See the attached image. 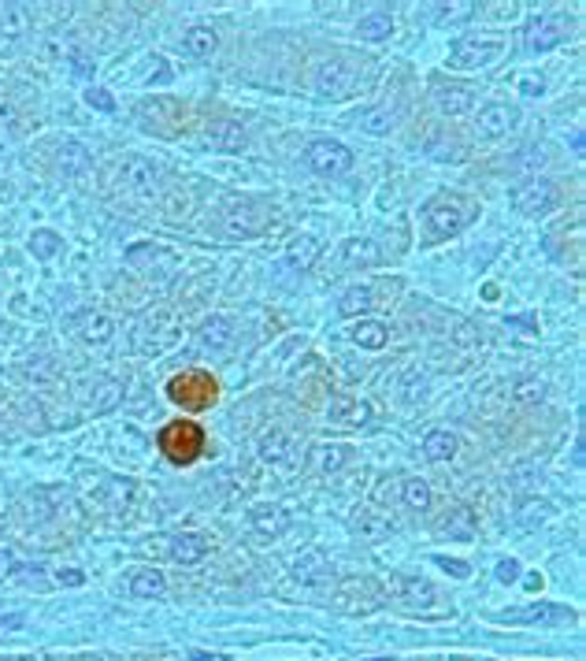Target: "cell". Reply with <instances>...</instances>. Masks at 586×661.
Instances as JSON below:
<instances>
[{
	"instance_id": "cell-1",
	"label": "cell",
	"mask_w": 586,
	"mask_h": 661,
	"mask_svg": "<svg viewBox=\"0 0 586 661\" xmlns=\"http://www.w3.org/2000/svg\"><path fill=\"white\" fill-rule=\"evenodd\" d=\"M479 216V201L460 197V194H438L423 204V223H427V242H442V238L460 234Z\"/></svg>"
},
{
	"instance_id": "cell-2",
	"label": "cell",
	"mask_w": 586,
	"mask_h": 661,
	"mask_svg": "<svg viewBox=\"0 0 586 661\" xmlns=\"http://www.w3.org/2000/svg\"><path fill=\"white\" fill-rule=\"evenodd\" d=\"M160 454L178 465V468H190L201 454H204V428L194 424V420H171V424L160 431Z\"/></svg>"
},
{
	"instance_id": "cell-3",
	"label": "cell",
	"mask_w": 586,
	"mask_h": 661,
	"mask_svg": "<svg viewBox=\"0 0 586 661\" xmlns=\"http://www.w3.org/2000/svg\"><path fill=\"white\" fill-rule=\"evenodd\" d=\"M167 398L190 412H201V409H212L215 398H220V383H215L208 372H182L167 383Z\"/></svg>"
},
{
	"instance_id": "cell-4",
	"label": "cell",
	"mask_w": 586,
	"mask_h": 661,
	"mask_svg": "<svg viewBox=\"0 0 586 661\" xmlns=\"http://www.w3.org/2000/svg\"><path fill=\"white\" fill-rule=\"evenodd\" d=\"M312 82H316V94L323 101H346L360 89V68L349 64V59H342V56H334V59H323V64L316 68Z\"/></svg>"
},
{
	"instance_id": "cell-5",
	"label": "cell",
	"mask_w": 586,
	"mask_h": 661,
	"mask_svg": "<svg viewBox=\"0 0 586 661\" xmlns=\"http://www.w3.org/2000/svg\"><path fill=\"white\" fill-rule=\"evenodd\" d=\"M505 52L501 38H456L449 49V71H479L490 68Z\"/></svg>"
},
{
	"instance_id": "cell-6",
	"label": "cell",
	"mask_w": 586,
	"mask_h": 661,
	"mask_svg": "<svg viewBox=\"0 0 586 661\" xmlns=\"http://www.w3.org/2000/svg\"><path fill=\"white\" fill-rule=\"evenodd\" d=\"M304 164L312 168L316 175H327V178H338V175H346L349 168H353V153L342 145V141H330V138H323V141H312L304 149Z\"/></svg>"
},
{
	"instance_id": "cell-7",
	"label": "cell",
	"mask_w": 586,
	"mask_h": 661,
	"mask_svg": "<svg viewBox=\"0 0 586 661\" xmlns=\"http://www.w3.org/2000/svg\"><path fill=\"white\" fill-rule=\"evenodd\" d=\"M64 330H68V335H75L78 342H86V346H104L115 335V320L108 312H101V309H82V312L64 320Z\"/></svg>"
},
{
	"instance_id": "cell-8",
	"label": "cell",
	"mask_w": 586,
	"mask_h": 661,
	"mask_svg": "<svg viewBox=\"0 0 586 661\" xmlns=\"http://www.w3.org/2000/svg\"><path fill=\"white\" fill-rule=\"evenodd\" d=\"M557 204V190L545 178H527V183L512 186V208L519 216H545Z\"/></svg>"
},
{
	"instance_id": "cell-9",
	"label": "cell",
	"mask_w": 586,
	"mask_h": 661,
	"mask_svg": "<svg viewBox=\"0 0 586 661\" xmlns=\"http://www.w3.org/2000/svg\"><path fill=\"white\" fill-rule=\"evenodd\" d=\"M493 620L498 624H568V620H575V613L561 602H527L519 610L493 613Z\"/></svg>"
},
{
	"instance_id": "cell-10",
	"label": "cell",
	"mask_w": 586,
	"mask_h": 661,
	"mask_svg": "<svg viewBox=\"0 0 586 661\" xmlns=\"http://www.w3.org/2000/svg\"><path fill=\"white\" fill-rule=\"evenodd\" d=\"M267 227V204L264 201H238L227 213V234L230 238H257Z\"/></svg>"
},
{
	"instance_id": "cell-11",
	"label": "cell",
	"mask_w": 586,
	"mask_h": 661,
	"mask_svg": "<svg viewBox=\"0 0 586 661\" xmlns=\"http://www.w3.org/2000/svg\"><path fill=\"white\" fill-rule=\"evenodd\" d=\"M119 178H122V186H131L134 194L149 197V194H157L160 171H157V164H152V160H145L138 153H127V157H122V164H119Z\"/></svg>"
},
{
	"instance_id": "cell-12",
	"label": "cell",
	"mask_w": 586,
	"mask_h": 661,
	"mask_svg": "<svg viewBox=\"0 0 586 661\" xmlns=\"http://www.w3.org/2000/svg\"><path fill=\"white\" fill-rule=\"evenodd\" d=\"M234 342H238V335H234V323L227 316H208L197 330V346L208 357H227L234 349Z\"/></svg>"
},
{
	"instance_id": "cell-13",
	"label": "cell",
	"mask_w": 586,
	"mask_h": 661,
	"mask_svg": "<svg viewBox=\"0 0 586 661\" xmlns=\"http://www.w3.org/2000/svg\"><path fill=\"white\" fill-rule=\"evenodd\" d=\"M30 34V12L26 5H5L0 8V52H19V45Z\"/></svg>"
},
{
	"instance_id": "cell-14",
	"label": "cell",
	"mask_w": 586,
	"mask_h": 661,
	"mask_svg": "<svg viewBox=\"0 0 586 661\" xmlns=\"http://www.w3.org/2000/svg\"><path fill=\"white\" fill-rule=\"evenodd\" d=\"M516 123H519V108H512V104H486L479 112V138L493 141V138L509 134Z\"/></svg>"
},
{
	"instance_id": "cell-15",
	"label": "cell",
	"mask_w": 586,
	"mask_h": 661,
	"mask_svg": "<svg viewBox=\"0 0 586 661\" xmlns=\"http://www.w3.org/2000/svg\"><path fill=\"white\" fill-rule=\"evenodd\" d=\"M327 420L338 428H364L372 420V405L360 402V398H349V394H338L327 409Z\"/></svg>"
},
{
	"instance_id": "cell-16",
	"label": "cell",
	"mask_w": 586,
	"mask_h": 661,
	"mask_svg": "<svg viewBox=\"0 0 586 661\" xmlns=\"http://www.w3.org/2000/svg\"><path fill=\"white\" fill-rule=\"evenodd\" d=\"M564 38H568V23L561 15H545V19L531 23V30H527V49L531 52H545V49H557Z\"/></svg>"
},
{
	"instance_id": "cell-17",
	"label": "cell",
	"mask_w": 586,
	"mask_h": 661,
	"mask_svg": "<svg viewBox=\"0 0 586 661\" xmlns=\"http://www.w3.org/2000/svg\"><path fill=\"white\" fill-rule=\"evenodd\" d=\"M249 528L260 539H279L290 528V513H286V509H279V505H253L249 509Z\"/></svg>"
},
{
	"instance_id": "cell-18",
	"label": "cell",
	"mask_w": 586,
	"mask_h": 661,
	"mask_svg": "<svg viewBox=\"0 0 586 661\" xmlns=\"http://www.w3.org/2000/svg\"><path fill=\"white\" fill-rule=\"evenodd\" d=\"M393 591H397V598L405 606H419V610L435 606V584L423 580V576H412V573L393 576Z\"/></svg>"
},
{
	"instance_id": "cell-19",
	"label": "cell",
	"mask_w": 586,
	"mask_h": 661,
	"mask_svg": "<svg viewBox=\"0 0 586 661\" xmlns=\"http://www.w3.org/2000/svg\"><path fill=\"white\" fill-rule=\"evenodd\" d=\"M330 573H334L330 557H327L323 550H316V547L304 550V554L293 561V580H301V584H327Z\"/></svg>"
},
{
	"instance_id": "cell-20",
	"label": "cell",
	"mask_w": 586,
	"mask_h": 661,
	"mask_svg": "<svg viewBox=\"0 0 586 661\" xmlns=\"http://www.w3.org/2000/svg\"><path fill=\"white\" fill-rule=\"evenodd\" d=\"M293 454H297V446H293V439L283 428H271V431L260 435V457L264 461L286 468V465H293Z\"/></svg>"
},
{
	"instance_id": "cell-21",
	"label": "cell",
	"mask_w": 586,
	"mask_h": 661,
	"mask_svg": "<svg viewBox=\"0 0 586 661\" xmlns=\"http://www.w3.org/2000/svg\"><path fill=\"white\" fill-rule=\"evenodd\" d=\"M204 141H208L212 149H220V153H241L249 138H245V127H241V123H230V119H223V123H212V127H208Z\"/></svg>"
},
{
	"instance_id": "cell-22",
	"label": "cell",
	"mask_w": 586,
	"mask_h": 661,
	"mask_svg": "<svg viewBox=\"0 0 586 661\" xmlns=\"http://www.w3.org/2000/svg\"><path fill=\"white\" fill-rule=\"evenodd\" d=\"M208 550H212V543H208L204 535H197V531H182V535H175V539H171V547H167V554H171L175 561H182V565H194V561L208 557Z\"/></svg>"
},
{
	"instance_id": "cell-23",
	"label": "cell",
	"mask_w": 586,
	"mask_h": 661,
	"mask_svg": "<svg viewBox=\"0 0 586 661\" xmlns=\"http://www.w3.org/2000/svg\"><path fill=\"white\" fill-rule=\"evenodd\" d=\"M316 257H320V242H316L312 234L290 238V246H286V264L293 267V272H308V267L316 264Z\"/></svg>"
},
{
	"instance_id": "cell-24",
	"label": "cell",
	"mask_w": 586,
	"mask_h": 661,
	"mask_svg": "<svg viewBox=\"0 0 586 661\" xmlns=\"http://www.w3.org/2000/svg\"><path fill=\"white\" fill-rule=\"evenodd\" d=\"M127 591L134 598H160L167 591V580H164V573H157V568H138V573H131Z\"/></svg>"
},
{
	"instance_id": "cell-25",
	"label": "cell",
	"mask_w": 586,
	"mask_h": 661,
	"mask_svg": "<svg viewBox=\"0 0 586 661\" xmlns=\"http://www.w3.org/2000/svg\"><path fill=\"white\" fill-rule=\"evenodd\" d=\"M349 339H353L360 349H383V346L390 342V327L379 323V320H360V323L349 330Z\"/></svg>"
},
{
	"instance_id": "cell-26",
	"label": "cell",
	"mask_w": 586,
	"mask_h": 661,
	"mask_svg": "<svg viewBox=\"0 0 586 661\" xmlns=\"http://www.w3.org/2000/svg\"><path fill=\"white\" fill-rule=\"evenodd\" d=\"M438 531L453 535V539H472L475 535V513L468 505H456V509H449V513L438 521Z\"/></svg>"
},
{
	"instance_id": "cell-27",
	"label": "cell",
	"mask_w": 586,
	"mask_h": 661,
	"mask_svg": "<svg viewBox=\"0 0 586 661\" xmlns=\"http://www.w3.org/2000/svg\"><path fill=\"white\" fill-rule=\"evenodd\" d=\"M435 104L446 115H464V112H472L475 94H472L468 86H449V89H438V94H435Z\"/></svg>"
},
{
	"instance_id": "cell-28",
	"label": "cell",
	"mask_w": 586,
	"mask_h": 661,
	"mask_svg": "<svg viewBox=\"0 0 586 661\" xmlns=\"http://www.w3.org/2000/svg\"><path fill=\"white\" fill-rule=\"evenodd\" d=\"M342 260H346V267H372L383 260V253L375 249V242H367V238H349L342 246Z\"/></svg>"
},
{
	"instance_id": "cell-29",
	"label": "cell",
	"mask_w": 586,
	"mask_h": 661,
	"mask_svg": "<svg viewBox=\"0 0 586 661\" xmlns=\"http://www.w3.org/2000/svg\"><path fill=\"white\" fill-rule=\"evenodd\" d=\"M390 34H393L390 12H372V15H364V19L356 23V38H360V41H386Z\"/></svg>"
},
{
	"instance_id": "cell-30",
	"label": "cell",
	"mask_w": 586,
	"mask_h": 661,
	"mask_svg": "<svg viewBox=\"0 0 586 661\" xmlns=\"http://www.w3.org/2000/svg\"><path fill=\"white\" fill-rule=\"evenodd\" d=\"M456 435H449V431H430L427 439H423V457L427 461H453L456 457Z\"/></svg>"
},
{
	"instance_id": "cell-31",
	"label": "cell",
	"mask_w": 586,
	"mask_h": 661,
	"mask_svg": "<svg viewBox=\"0 0 586 661\" xmlns=\"http://www.w3.org/2000/svg\"><path fill=\"white\" fill-rule=\"evenodd\" d=\"M186 49H190L194 56L208 59L215 49H220V38H215L212 26H190V30H186Z\"/></svg>"
},
{
	"instance_id": "cell-32",
	"label": "cell",
	"mask_w": 586,
	"mask_h": 661,
	"mask_svg": "<svg viewBox=\"0 0 586 661\" xmlns=\"http://www.w3.org/2000/svg\"><path fill=\"white\" fill-rule=\"evenodd\" d=\"M401 498H405V505L412 509V513H423V509L430 505V487H427V479H405L401 484Z\"/></svg>"
},
{
	"instance_id": "cell-33",
	"label": "cell",
	"mask_w": 586,
	"mask_h": 661,
	"mask_svg": "<svg viewBox=\"0 0 586 661\" xmlns=\"http://www.w3.org/2000/svg\"><path fill=\"white\" fill-rule=\"evenodd\" d=\"M372 302H375L372 286H353V290L342 297V305H338V312H342V316H360V312L372 309Z\"/></svg>"
},
{
	"instance_id": "cell-34",
	"label": "cell",
	"mask_w": 586,
	"mask_h": 661,
	"mask_svg": "<svg viewBox=\"0 0 586 661\" xmlns=\"http://www.w3.org/2000/svg\"><path fill=\"white\" fill-rule=\"evenodd\" d=\"M59 168H64V175H82V171L89 168V153H86V145L68 141L64 149H59Z\"/></svg>"
},
{
	"instance_id": "cell-35",
	"label": "cell",
	"mask_w": 586,
	"mask_h": 661,
	"mask_svg": "<svg viewBox=\"0 0 586 661\" xmlns=\"http://www.w3.org/2000/svg\"><path fill=\"white\" fill-rule=\"evenodd\" d=\"M356 123L367 131V134H386L393 127V112L390 108H367L356 115Z\"/></svg>"
},
{
	"instance_id": "cell-36",
	"label": "cell",
	"mask_w": 586,
	"mask_h": 661,
	"mask_svg": "<svg viewBox=\"0 0 586 661\" xmlns=\"http://www.w3.org/2000/svg\"><path fill=\"white\" fill-rule=\"evenodd\" d=\"M56 249H59V234H52V231H34V234H30V253H34L38 260L56 257Z\"/></svg>"
},
{
	"instance_id": "cell-37",
	"label": "cell",
	"mask_w": 586,
	"mask_h": 661,
	"mask_svg": "<svg viewBox=\"0 0 586 661\" xmlns=\"http://www.w3.org/2000/svg\"><path fill=\"white\" fill-rule=\"evenodd\" d=\"M353 528H356L364 539H383V535H390V531H393V524H390V521H383V517H375V513H360Z\"/></svg>"
},
{
	"instance_id": "cell-38",
	"label": "cell",
	"mask_w": 586,
	"mask_h": 661,
	"mask_svg": "<svg viewBox=\"0 0 586 661\" xmlns=\"http://www.w3.org/2000/svg\"><path fill=\"white\" fill-rule=\"evenodd\" d=\"M346 454H349L346 446H323V449H320V468H323V472L342 468V465H346Z\"/></svg>"
},
{
	"instance_id": "cell-39",
	"label": "cell",
	"mask_w": 586,
	"mask_h": 661,
	"mask_svg": "<svg viewBox=\"0 0 586 661\" xmlns=\"http://www.w3.org/2000/svg\"><path fill=\"white\" fill-rule=\"evenodd\" d=\"M423 390H427V383H423V376L412 368V372H409V383L401 386V394H405V402H409V405H416V398L423 402Z\"/></svg>"
},
{
	"instance_id": "cell-40",
	"label": "cell",
	"mask_w": 586,
	"mask_h": 661,
	"mask_svg": "<svg viewBox=\"0 0 586 661\" xmlns=\"http://www.w3.org/2000/svg\"><path fill=\"white\" fill-rule=\"evenodd\" d=\"M86 101H89V108H101V112H112L115 108L112 94H108V89H101V86H89L86 89Z\"/></svg>"
},
{
	"instance_id": "cell-41",
	"label": "cell",
	"mask_w": 586,
	"mask_h": 661,
	"mask_svg": "<svg viewBox=\"0 0 586 661\" xmlns=\"http://www.w3.org/2000/svg\"><path fill=\"white\" fill-rule=\"evenodd\" d=\"M545 517H549V505H545V502H538V505H523L519 524H523V528H535V524H542Z\"/></svg>"
},
{
	"instance_id": "cell-42",
	"label": "cell",
	"mask_w": 586,
	"mask_h": 661,
	"mask_svg": "<svg viewBox=\"0 0 586 661\" xmlns=\"http://www.w3.org/2000/svg\"><path fill=\"white\" fill-rule=\"evenodd\" d=\"M475 8L479 5H453L449 12H438V23H464V19L475 15Z\"/></svg>"
},
{
	"instance_id": "cell-43",
	"label": "cell",
	"mask_w": 586,
	"mask_h": 661,
	"mask_svg": "<svg viewBox=\"0 0 586 661\" xmlns=\"http://www.w3.org/2000/svg\"><path fill=\"white\" fill-rule=\"evenodd\" d=\"M438 565L446 568L449 576H456V580H464V576H472V568H468V561H456V557H438Z\"/></svg>"
},
{
	"instance_id": "cell-44",
	"label": "cell",
	"mask_w": 586,
	"mask_h": 661,
	"mask_svg": "<svg viewBox=\"0 0 586 661\" xmlns=\"http://www.w3.org/2000/svg\"><path fill=\"white\" fill-rule=\"evenodd\" d=\"M498 580L501 584H516L519 580V561H512V557L509 561H498Z\"/></svg>"
},
{
	"instance_id": "cell-45",
	"label": "cell",
	"mask_w": 586,
	"mask_h": 661,
	"mask_svg": "<svg viewBox=\"0 0 586 661\" xmlns=\"http://www.w3.org/2000/svg\"><path fill=\"white\" fill-rule=\"evenodd\" d=\"M56 580H59V584H71V587H78V584H86V576L78 573V568H64V573H59Z\"/></svg>"
},
{
	"instance_id": "cell-46",
	"label": "cell",
	"mask_w": 586,
	"mask_h": 661,
	"mask_svg": "<svg viewBox=\"0 0 586 661\" xmlns=\"http://www.w3.org/2000/svg\"><path fill=\"white\" fill-rule=\"evenodd\" d=\"M19 624V617H0V628H15Z\"/></svg>"
},
{
	"instance_id": "cell-47",
	"label": "cell",
	"mask_w": 586,
	"mask_h": 661,
	"mask_svg": "<svg viewBox=\"0 0 586 661\" xmlns=\"http://www.w3.org/2000/svg\"><path fill=\"white\" fill-rule=\"evenodd\" d=\"M0 661H34V657H0Z\"/></svg>"
}]
</instances>
